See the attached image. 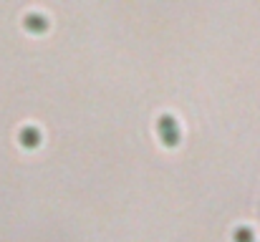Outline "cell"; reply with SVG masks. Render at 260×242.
Instances as JSON below:
<instances>
[{
  "instance_id": "cell-1",
  "label": "cell",
  "mask_w": 260,
  "mask_h": 242,
  "mask_svg": "<svg viewBox=\"0 0 260 242\" xmlns=\"http://www.w3.org/2000/svg\"><path fill=\"white\" fill-rule=\"evenodd\" d=\"M20 139H23V144L33 147V144H38V131H33V129H25V131L20 134Z\"/></svg>"
}]
</instances>
